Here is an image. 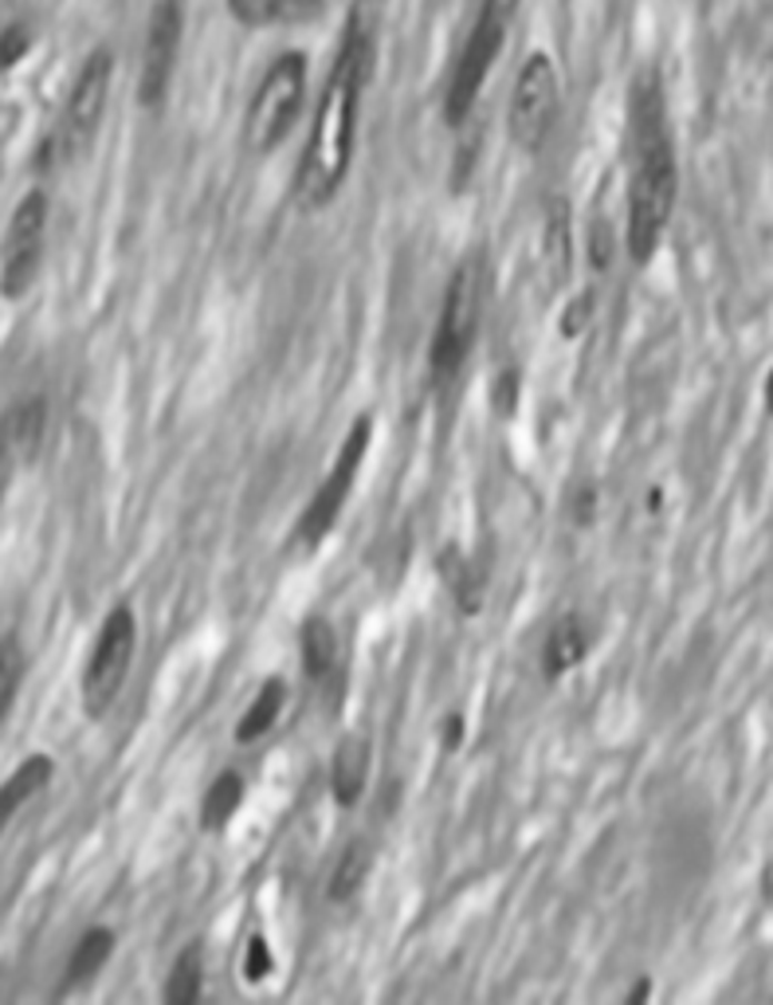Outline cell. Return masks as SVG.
<instances>
[{"label":"cell","mask_w":773,"mask_h":1005,"mask_svg":"<svg viewBox=\"0 0 773 1005\" xmlns=\"http://www.w3.org/2000/svg\"><path fill=\"white\" fill-rule=\"evenodd\" d=\"M369 71H374V9L358 4L349 12L346 32H341L338 56L330 63L323 95H318L307 150H303L299 174H295V193H299L303 208L330 205L346 185L349 166H354L358 110Z\"/></svg>","instance_id":"1"},{"label":"cell","mask_w":773,"mask_h":1005,"mask_svg":"<svg viewBox=\"0 0 773 1005\" xmlns=\"http://www.w3.org/2000/svg\"><path fill=\"white\" fill-rule=\"evenodd\" d=\"M675 154L667 138L664 102L656 87H641L632 102V177H628V256L636 264H648L652 252L660 248L675 208Z\"/></svg>","instance_id":"2"},{"label":"cell","mask_w":773,"mask_h":1005,"mask_svg":"<svg viewBox=\"0 0 773 1005\" xmlns=\"http://www.w3.org/2000/svg\"><path fill=\"white\" fill-rule=\"evenodd\" d=\"M483 283H487V272H483L479 256L459 259L456 272L448 275V287H444L440 299V323H436L433 349H428V370L440 385L452 382L472 357L483 318Z\"/></svg>","instance_id":"3"},{"label":"cell","mask_w":773,"mask_h":1005,"mask_svg":"<svg viewBox=\"0 0 773 1005\" xmlns=\"http://www.w3.org/2000/svg\"><path fill=\"white\" fill-rule=\"evenodd\" d=\"M515 12H518V0H483L479 17H475L472 32H467L464 48H459L456 67H452L448 95H444V118L452 126H459L472 115L475 99H479L483 83L490 76V67H495V59L503 51V40H507Z\"/></svg>","instance_id":"4"},{"label":"cell","mask_w":773,"mask_h":1005,"mask_svg":"<svg viewBox=\"0 0 773 1005\" xmlns=\"http://www.w3.org/2000/svg\"><path fill=\"white\" fill-rule=\"evenodd\" d=\"M303 95H307V59L287 51L259 79L251 95L248 118H244V141L251 154H271L299 122Z\"/></svg>","instance_id":"5"},{"label":"cell","mask_w":773,"mask_h":1005,"mask_svg":"<svg viewBox=\"0 0 773 1005\" xmlns=\"http://www.w3.org/2000/svg\"><path fill=\"white\" fill-rule=\"evenodd\" d=\"M369 436H374V421H369V416H358V421L349 424V433H346V441H341L338 456H334L330 472L323 475V483L315 487L310 503L303 508L299 523H295V542H299L303 550H315L318 542H326V534H334L349 495L358 487L361 467H366Z\"/></svg>","instance_id":"6"},{"label":"cell","mask_w":773,"mask_h":1005,"mask_svg":"<svg viewBox=\"0 0 773 1005\" xmlns=\"http://www.w3.org/2000/svg\"><path fill=\"white\" fill-rule=\"evenodd\" d=\"M133 652H138V617L130 605H115L102 621L83 668V711L91 719H102L115 707V699L122 696L133 668Z\"/></svg>","instance_id":"7"},{"label":"cell","mask_w":773,"mask_h":1005,"mask_svg":"<svg viewBox=\"0 0 773 1005\" xmlns=\"http://www.w3.org/2000/svg\"><path fill=\"white\" fill-rule=\"evenodd\" d=\"M110 63L107 51H95L91 59L83 63V71L76 76V87L67 95V107L63 118H59L56 134L48 141V154L51 161H71L79 154H87V146L95 141L102 122V110H107V95H110Z\"/></svg>","instance_id":"8"},{"label":"cell","mask_w":773,"mask_h":1005,"mask_svg":"<svg viewBox=\"0 0 773 1005\" xmlns=\"http://www.w3.org/2000/svg\"><path fill=\"white\" fill-rule=\"evenodd\" d=\"M557 102H562V87H557L554 59L534 51L523 63V71H518L515 91H511V110H507L511 141H515L518 150L538 154L546 146L557 118Z\"/></svg>","instance_id":"9"},{"label":"cell","mask_w":773,"mask_h":1005,"mask_svg":"<svg viewBox=\"0 0 773 1005\" xmlns=\"http://www.w3.org/2000/svg\"><path fill=\"white\" fill-rule=\"evenodd\" d=\"M43 236H48V197L36 189L17 205L9 236H4V267H0V295L4 299H20L36 283L43 259Z\"/></svg>","instance_id":"10"},{"label":"cell","mask_w":773,"mask_h":1005,"mask_svg":"<svg viewBox=\"0 0 773 1005\" xmlns=\"http://www.w3.org/2000/svg\"><path fill=\"white\" fill-rule=\"evenodd\" d=\"M177 51H181V4L158 0L146 24L142 43V71H138V99L142 107H158L166 99L177 71Z\"/></svg>","instance_id":"11"},{"label":"cell","mask_w":773,"mask_h":1005,"mask_svg":"<svg viewBox=\"0 0 773 1005\" xmlns=\"http://www.w3.org/2000/svg\"><path fill=\"white\" fill-rule=\"evenodd\" d=\"M43 421H48V405L40 397L20 401V405H12L9 413L0 416V499L12 487V475L40 449Z\"/></svg>","instance_id":"12"},{"label":"cell","mask_w":773,"mask_h":1005,"mask_svg":"<svg viewBox=\"0 0 773 1005\" xmlns=\"http://www.w3.org/2000/svg\"><path fill=\"white\" fill-rule=\"evenodd\" d=\"M51 774H56L51 758L48 755H32V758H24V762H20L9 778L0 781V837H4V829H9V825L20 817V809H24L28 801H32L36 794L48 786Z\"/></svg>","instance_id":"13"},{"label":"cell","mask_w":773,"mask_h":1005,"mask_svg":"<svg viewBox=\"0 0 773 1005\" xmlns=\"http://www.w3.org/2000/svg\"><path fill=\"white\" fill-rule=\"evenodd\" d=\"M585 652H589V637H585L582 617H557L554 629L546 632V644H542V672H546V680H562L566 672H574L585 660Z\"/></svg>","instance_id":"14"},{"label":"cell","mask_w":773,"mask_h":1005,"mask_svg":"<svg viewBox=\"0 0 773 1005\" xmlns=\"http://www.w3.org/2000/svg\"><path fill=\"white\" fill-rule=\"evenodd\" d=\"M366 778H369V742L361 735H346L330 762L334 801L338 806H358V798L366 794Z\"/></svg>","instance_id":"15"},{"label":"cell","mask_w":773,"mask_h":1005,"mask_svg":"<svg viewBox=\"0 0 773 1005\" xmlns=\"http://www.w3.org/2000/svg\"><path fill=\"white\" fill-rule=\"evenodd\" d=\"M228 12L251 28H291L315 20L323 0H228Z\"/></svg>","instance_id":"16"},{"label":"cell","mask_w":773,"mask_h":1005,"mask_svg":"<svg viewBox=\"0 0 773 1005\" xmlns=\"http://www.w3.org/2000/svg\"><path fill=\"white\" fill-rule=\"evenodd\" d=\"M110 950H115V930L107 927H91L83 939L76 943L71 958H67V970H63V989H79L95 978V974L107 966Z\"/></svg>","instance_id":"17"},{"label":"cell","mask_w":773,"mask_h":1005,"mask_svg":"<svg viewBox=\"0 0 773 1005\" xmlns=\"http://www.w3.org/2000/svg\"><path fill=\"white\" fill-rule=\"evenodd\" d=\"M287 703V683L284 680H267L264 688L256 691V699L248 703V711L240 715V727H236V742H259L275 723H279V715H284Z\"/></svg>","instance_id":"18"},{"label":"cell","mask_w":773,"mask_h":1005,"mask_svg":"<svg viewBox=\"0 0 773 1005\" xmlns=\"http://www.w3.org/2000/svg\"><path fill=\"white\" fill-rule=\"evenodd\" d=\"M303 664H307V676L310 680H330L334 676V664H338V640H334V629L323 621V617H310L307 624H303Z\"/></svg>","instance_id":"19"},{"label":"cell","mask_w":773,"mask_h":1005,"mask_svg":"<svg viewBox=\"0 0 773 1005\" xmlns=\"http://www.w3.org/2000/svg\"><path fill=\"white\" fill-rule=\"evenodd\" d=\"M200 989H205V958H200L197 943H189V947L174 958V966H169V978H166L161 997H166L169 1005H192L200 997Z\"/></svg>","instance_id":"20"},{"label":"cell","mask_w":773,"mask_h":1005,"mask_svg":"<svg viewBox=\"0 0 773 1005\" xmlns=\"http://www.w3.org/2000/svg\"><path fill=\"white\" fill-rule=\"evenodd\" d=\"M240 806H244V778L236 770H225L212 786H208L205 806H200V825L212 832L225 829V825L240 814Z\"/></svg>","instance_id":"21"},{"label":"cell","mask_w":773,"mask_h":1005,"mask_svg":"<svg viewBox=\"0 0 773 1005\" xmlns=\"http://www.w3.org/2000/svg\"><path fill=\"white\" fill-rule=\"evenodd\" d=\"M366 876H369V848L361 845V840H349V845L341 848L338 865H334L330 899H349L361 884H366Z\"/></svg>","instance_id":"22"},{"label":"cell","mask_w":773,"mask_h":1005,"mask_svg":"<svg viewBox=\"0 0 773 1005\" xmlns=\"http://www.w3.org/2000/svg\"><path fill=\"white\" fill-rule=\"evenodd\" d=\"M20 680H24V657H20V649L12 640H4L0 644V723H4L12 699H17Z\"/></svg>","instance_id":"23"},{"label":"cell","mask_w":773,"mask_h":1005,"mask_svg":"<svg viewBox=\"0 0 773 1005\" xmlns=\"http://www.w3.org/2000/svg\"><path fill=\"white\" fill-rule=\"evenodd\" d=\"M271 970H275L271 947H267V943L256 935V939L248 943V950H244V978H248V982H264Z\"/></svg>","instance_id":"24"},{"label":"cell","mask_w":773,"mask_h":1005,"mask_svg":"<svg viewBox=\"0 0 773 1005\" xmlns=\"http://www.w3.org/2000/svg\"><path fill=\"white\" fill-rule=\"evenodd\" d=\"M28 40H32V36H28L24 24L4 28V32H0V67L20 63V59H24V51H28Z\"/></svg>","instance_id":"25"},{"label":"cell","mask_w":773,"mask_h":1005,"mask_svg":"<svg viewBox=\"0 0 773 1005\" xmlns=\"http://www.w3.org/2000/svg\"><path fill=\"white\" fill-rule=\"evenodd\" d=\"M765 408H770V413H773V374L765 377Z\"/></svg>","instance_id":"26"}]
</instances>
